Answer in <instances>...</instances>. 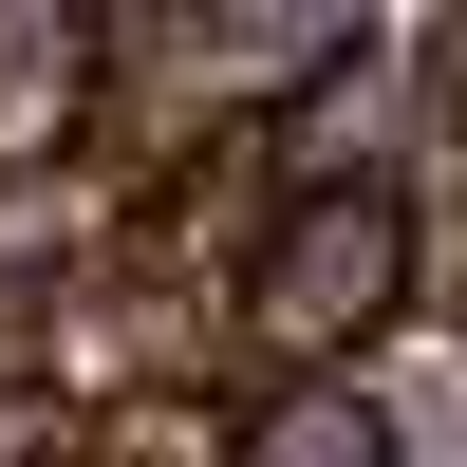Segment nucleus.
Here are the masks:
<instances>
[{
	"instance_id": "1",
	"label": "nucleus",
	"mask_w": 467,
	"mask_h": 467,
	"mask_svg": "<svg viewBox=\"0 0 467 467\" xmlns=\"http://www.w3.org/2000/svg\"><path fill=\"white\" fill-rule=\"evenodd\" d=\"M411 299H431V187H299L224 318H244V356H281V393H299V374H356V337H393Z\"/></svg>"
},
{
	"instance_id": "2",
	"label": "nucleus",
	"mask_w": 467,
	"mask_h": 467,
	"mask_svg": "<svg viewBox=\"0 0 467 467\" xmlns=\"http://www.w3.org/2000/svg\"><path fill=\"white\" fill-rule=\"evenodd\" d=\"M94 112H112V19L0 0V187H37V169H94Z\"/></svg>"
},
{
	"instance_id": "3",
	"label": "nucleus",
	"mask_w": 467,
	"mask_h": 467,
	"mask_svg": "<svg viewBox=\"0 0 467 467\" xmlns=\"http://www.w3.org/2000/svg\"><path fill=\"white\" fill-rule=\"evenodd\" d=\"M75 467H244V393H224V374H169V393H112L94 431H75Z\"/></svg>"
},
{
	"instance_id": "4",
	"label": "nucleus",
	"mask_w": 467,
	"mask_h": 467,
	"mask_svg": "<svg viewBox=\"0 0 467 467\" xmlns=\"http://www.w3.org/2000/svg\"><path fill=\"white\" fill-rule=\"evenodd\" d=\"M244 467H411V449L356 374H299V393H244Z\"/></svg>"
},
{
	"instance_id": "5",
	"label": "nucleus",
	"mask_w": 467,
	"mask_h": 467,
	"mask_svg": "<svg viewBox=\"0 0 467 467\" xmlns=\"http://www.w3.org/2000/svg\"><path fill=\"white\" fill-rule=\"evenodd\" d=\"M0 467H75V393L37 356H0Z\"/></svg>"
}]
</instances>
